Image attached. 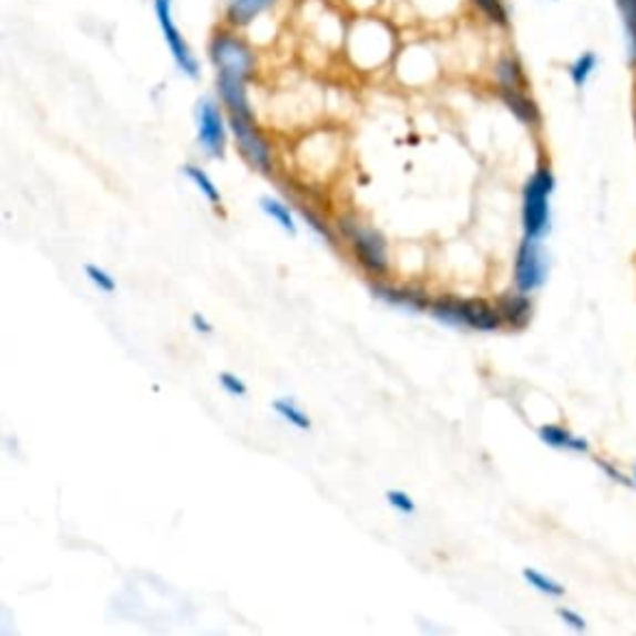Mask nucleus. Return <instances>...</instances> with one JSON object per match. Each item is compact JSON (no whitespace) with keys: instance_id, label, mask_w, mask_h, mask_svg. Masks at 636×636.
I'll use <instances>...</instances> for the list:
<instances>
[{"instance_id":"393cba45","label":"nucleus","mask_w":636,"mask_h":636,"mask_svg":"<svg viewBox=\"0 0 636 636\" xmlns=\"http://www.w3.org/2000/svg\"><path fill=\"white\" fill-rule=\"evenodd\" d=\"M386 500H388V505H391L396 512H400V515H416V502L413 497L408 495V492L403 490H388L386 492Z\"/></svg>"},{"instance_id":"4be33fe9","label":"nucleus","mask_w":636,"mask_h":636,"mask_svg":"<svg viewBox=\"0 0 636 636\" xmlns=\"http://www.w3.org/2000/svg\"><path fill=\"white\" fill-rule=\"evenodd\" d=\"M522 577H525V582L530 584L532 589H537L540 594H545V597H552V599H557V597H564V587L557 582V579H552L547 577L545 572H540L535 567H525L522 570Z\"/></svg>"},{"instance_id":"5701e85b","label":"nucleus","mask_w":636,"mask_h":636,"mask_svg":"<svg viewBox=\"0 0 636 636\" xmlns=\"http://www.w3.org/2000/svg\"><path fill=\"white\" fill-rule=\"evenodd\" d=\"M261 209L269 214V217L279 224V227L286 232V234H291V237H296V219H294V212L286 207V204L281 199H276V197H264L261 199Z\"/></svg>"},{"instance_id":"f8f14e48","label":"nucleus","mask_w":636,"mask_h":636,"mask_svg":"<svg viewBox=\"0 0 636 636\" xmlns=\"http://www.w3.org/2000/svg\"><path fill=\"white\" fill-rule=\"evenodd\" d=\"M279 3V0H227L224 6V25L234 30H244L254 25L261 16Z\"/></svg>"},{"instance_id":"f03ea898","label":"nucleus","mask_w":636,"mask_h":636,"mask_svg":"<svg viewBox=\"0 0 636 636\" xmlns=\"http://www.w3.org/2000/svg\"><path fill=\"white\" fill-rule=\"evenodd\" d=\"M209 63L217 70V75H232L249 80L256 75V53L254 48L246 43L237 30L224 25L217 28L209 38Z\"/></svg>"},{"instance_id":"a211bd4d","label":"nucleus","mask_w":636,"mask_h":636,"mask_svg":"<svg viewBox=\"0 0 636 636\" xmlns=\"http://www.w3.org/2000/svg\"><path fill=\"white\" fill-rule=\"evenodd\" d=\"M182 170H184V177H187L194 184V187H197L204 194V197H207V202L212 204V207H219L222 194L217 189V184L209 179V174L204 172L199 164H184Z\"/></svg>"},{"instance_id":"9b49d317","label":"nucleus","mask_w":636,"mask_h":636,"mask_svg":"<svg viewBox=\"0 0 636 636\" xmlns=\"http://www.w3.org/2000/svg\"><path fill=\"white\" fill-rule=\"evenodd\" d=\"M217 95L224 110H227V115L254 117V110L249 102V80L217 75Z\"/></svg>"},{"instance_id":"bb28decb","label":"nucleus","mask_w":636,"mask_h":636,"mask_svg":"<svg viewBox=\"0 0 636 636\" xmlns=\"http://www.w3.org/2000/svg\"><path fill=\"white\" fill-rule=\"evenodd\" d=\"M219 383H222L224 391H227L234 398H246V393H249V388H246V383L242 381V378L229 373V371L219 373Z\"/></svg>"},{"instance_id":"f3484780","label":"nucleus","mask_w":636,"mask_h":636,"mask_svg":"<svg viewBox=\"0 0 636 636\" xmlns=\"http://www.w3.org/2000/svg\"><path fill=\"white\" fill-rule=\"evenodd\" d=\"M614 3H617V10H619L627 58L632 65H636V0H614Z\"/></svg>"},{"instance_id":"2eb2a0df","label":"nucleus","mask_w":636,"mask_h":636,"mask_svg":"<svg viewBox=\"0 0 636 636\" xmlns=\"http://www.w3.org/2000/svg\"><path fill=\"white\" fill-rule=\"evenodd\" d=\"M495 82L497 90H527V73L522 68V60L517 55H502L495 63Z\"/></svg>"},{"instance_id":"c756f323","label":"nucleus","mask_w":636,"mask_h":636,"mask_svg":"<svg viewBox=\"0 0 636 636\" xmlns=\"http://www.w3.org/2000/svg\"><path fill=\"white\" fill-rule=\"evenodd\" d=\"M599 468L604 470V473H609V475H614V480H619V482H627V478H624L622 473H617V470H614L609 463H602L599 460Z\"/></svg>"},{"instance_id":"4468645a","label":"nucleus","mask_w":636,"mask_h":636,"mask_svg":"<svg viewBox=\"0 0 636 636\" xmlns=\"http://www.w3.org/2000/svg\"><path fill=\"white\" fill-rule=\"evenodd\" d=\"M502 105H505L512 115H515L522 125L537 127L542 122V112L537 102L530 98L527 90H497Z\"/></svg>"},{"instance_id":"6e6552de","label":"nucleus","mask_w":636,"mask_h":636,"mask_svg":"<svg viewBox=\"0 0 636 636\" xmlns=\"http://www.w3.org/2000/svg\"><path fill=\"white\" fill-rule=\"evenodd\" d=\"M550 271L547 254L540 239H522L515 256V286L520 291L532 294L545 286Z\"/></svg>"},{"instance_id":"a878e982","label":"nucleus","mask_w":636,"mask_h":636,"mask_svg":"<svg viewBox=\"0 0 636 636\" xmlns=\"http://www.w3.org/2000/svg\"><path fill=\"white\" fill-rule=\"evenodd\" d=\"M301 212V217H304V222L309 224V227L318 234V237H321L324 242H328V244H334L336 239H334V232L326 227V222H324V217H318V214L314 212V209H306V207H301L299 209Z\"/></svg>"},{"instance_id":"cd10ccee","label":"nucleus","mask_w":636,"mask_h":636,"mask_svg":"<svg viewBox=\"0 0 636 636\" xmlns=\"http://www.w3.org/2000/svg\"><path fill=\"white\" fill-rule=\"evenodd\" d=\"M557 614H560V619H562L564 624H567L570 629H574V632H584V629H587V624H584V619L579 617L577 612L562 607V609H557Z\"/></svg>"},{"instance_id":"9d476101","label":"nucleus","mask_w":636,"mask_h":636,"mask_svg":"<svg viewBox=\"0 0 636 636\" xmlns=\"http://www.w3.org/2000/svg\"><path fill=\"white\" fill-rule=\"evenodd\" d=\"M371 291L378 301L396 309H403L408 314H423L430 309V299L423 289L418 286H396V284H373Z\"/></svg>"},{"instance_id":"ddd939ff","label":"nucleus","mask_w":636,"mask_h":636,"mask_svg":"<svg viewBox=\"0 0 636 636\" xmlns=\"http://www.w3.org/2000/svg\"><path fill=\"white\" fill-rule=\"evenodd\" d=\"M497 311L502 316V324L510 328H525L532 318V299L525 291H510L502 294L497 299Z\"/></svg>"},{"instance_id":"423d86ee","label":"nucleus","mask_w":636,"mask_h":636,"mask_svg":"<svg viewBox=\"0 0 636 636\" xmlns=\"http://www.w3.org/2000/svg\"><path fill=\"white\" fill-rule=\"evenodd\" d=\"M194 122H197V142L209 157L222 160L227 152L229 117H224V105L212 98H202L194 107Z\"/></svg>"},{"instance_id":"0eeeda50","label":"nucleus","mask_w":636,"mask_h":636,"mask_svg":"<svg viewBox=\"0 0 636 636\" xmlns=\"http://www.w3.org/2000/svg\"><path fill=\"white\" fill-rule=\"evenodd\" d=\"M229 130L234 142H237V150L242 152V157L249 162L254 170L269 174L274 167L271 145L264 132L256 127V117L229 115Z\"/></svg>"},{"instance_id":"39448f33","label":"nucleus","mask_w":636,"mask_h":636,"mask_svg":"<svg viewBox=\"0 0 636 636\" xmlns=\"http://www.w3.org/2000/svg\"><path fill=\"white\" fill-rule=\"evenodd\" d=\"M152 10H155V18H157V25L164 35V43H167L170 55L174 60V65H177L179 73L189 80H197L199 78V60L194 55L192 45L187 43V38L177 25V20H174V0H152Z\"/></svg>"},{"instance_id":"6ab92c4d","label":"nucleus","mask_w":636,"mask_h":636,"mask_svg":"<svg viewBox=\"0 0 636 636\" xmlns=\"http://www.w3.org/2000/svg\"><path fill=\"white\" fill-rule=\"evenodd\" d=\"M597 65H599L597 53H592V50H584V53H582L577 60H572L570 68H567L572 85L582 90V88L587 85V82L592 80V75H594V70H597Z\"/></svg>"},{"instance_id":"20e7f679","label":"nucleus","mask_w":636,"mask_h":636,"mask_svg":"<svg viewBox=\"0 0 636 636\" xmlns=\"http://www.w3.org/2000/svg\"><path fill=\"white\" fill-rule=\"evenodd\" d=\"M341 234L348 239V244L353 246L358 264H361L368 274L376 276V279H383L388 274V244L383 234L371 227H363V224H358L356 219H343Z\"/></svg>"},{"instance_id":"c85d7f7f","label":"nucleus","mask_w":636,"mask_h":636,"mask_svg":"<svg viewBox=\"0 0 636 636\" xmlns=\"http://www.w3.org/2000/svg\"><path fill=\"white\" fill-rule=\"evenodd\" d=\"M192 326H194V331H199V334H204V336H209L214 328H212V324L207 321V318H204L202 314H192Z\"/></svg>"},{"instance_id":"1a4fd4ad","label":"nucleus","mask_w":636,"mask_h":636,"mask_svg":"<svg viewBox=\"0 0 636 636\" xmlns=\"http://www.w3.org/2000/svg\"><path fill=\"white\" fill-rule=\"evenodd\" d=\"M391 30L383 23H378V20H361V23L351 30V50L361 60L371 55V65L383 63V58L391 53Z\"/></svg>"},{"instance_id":"b1692460","label":"nucleus","mask_w":636,"mask_h":636,"mask_svg":"<svg viewBox=\"0 0 636 636\" xmlns=\"http://www.w3.org/2000/svg\"><path fill=\"white\" fill-rule=\"evenodd\" d=\"M85 276L90 279V284L95 286V289H100L102 294H115L117 291V281L112 279L105 269H100V266H95V264L85 266Z\"/></svg>"},{"instance_id":"f257e3e1","label":"nucleus","mask_w":636,"mask_h":636,"mask_svg":"<svg viewBox=\"0 0 636 636\" xmlns=\"http://www.w3.org/2000/svg\"><path fill=\"white\" fill-rule=\"evenodd\" d=\"M428 314L433 316L438 324L450 328H468V331L492 334L505 326L497 306H490L478 299H453V296H443V299L430 301Z\"/></svg>"},{"instance_id":"7c9ffc66","label":"nucleus","mask_w":636,"mask_h":636,"mask_svg":"<svg viewBox=\"0 0 636 636\" xmlns=\"http://www.w3.org/2000/svg\"><path fill=\"white\" fill-rule=\"evenodd\" d=\"M634 480H636V470H634Z\"/></svg>"},{"instance_id":"aec40b11","label":"nucleus","mask_w":636,"mask_h":636,"mask_svg":"<svg viewBox=\"0 0 636 636\" xmlns=\"http://www.w3.org/2000/svg\"><path fill=\"white\" fill-rule=\"evenodd\" d=\"M271 408H274V413L279 416V418H284L289 425L299 428V430H309L311 428L309 413L296 406L291 398H276V400H271Z\"/></svg>"},{"instance_id":"7ed1b4c3","label":"nucleus","mask_w":636,"mask_h":636,"mask_svg":"<svg viewBox=\"0 0 636 636\" xmlns=\"http://www.w3.org/2000/svg\"><path fill=\"white\" fill-rule=\"evenodd\" d=\"M555 192V174L550 167H537L522 189V229L525 239H542L550 232V197Z\"/></svg>"},{"instance_id":"dca6fc26","label":"nucleus","mask_w":636,"mask_h":636,"mask_svg":"<svg viewBox=\"0 0 636 636\" xmlns=\"http://www.w3.org/2000/svg\"><path fill=\"white\" fill-rule=\"evenodd\" d=\"M540 440L555 450H567V453H589V443L579 435L570 433L567 428L562 425H542L540 428Z\"/></svg>"},{"instance_id":"412c9836","label":"nucleus","mask_w":636,"mask_h":636,"mask_svg":"<svg viewBox=\"0 0 636 636\" xmlns=\"http://www.w3.org/2000/svg\"><path fill=\"white\" fill-rule=\"evenodd\" d=\"M470 6L478 10V16L488 20L495 28H510V10L505 0H470Z\"/></svg>"}]
</instances>
